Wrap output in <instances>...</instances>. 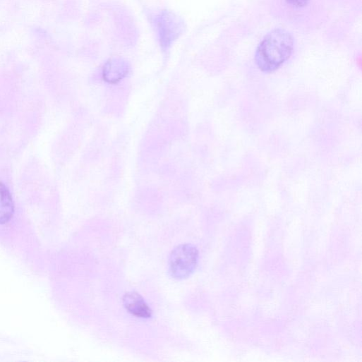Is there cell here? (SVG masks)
Instances as JSON below:
<instances>
[{"label":"cell","mask_w":362,"mask_h":362,"mask_svg":"<svg viewBox=\"0 0 362 362\" xmlns=\"http://www.w3.org/2000/svg\"><path fill=\"white\" fill-rule=\"evenodd\" d=\"M294 40L285 30L275 29L270 32L258 45L255 62L260 71L272 73L279 69L292 56Z\"/></svg>","instance_id":"obj_1"},{"label":"cell","mask_w":362,"mask_h":362,"mask_svg":"<svg viewBox=\"0 0 362 362\" xmlns=\"http://www.w3.org/2000/svg\"><path fill=\"white\" fill-rule=\"evenodd\" d=\"M199 258L196 247L191 244H182L171 252L169 260V273L176 279L189 277L195 270Z\"/></svg>","instance_id":"obj_2"},{"label":"cell","mask_w":362,"mask_h":362,"mask_svg":"<svg viewBox=\"0 0 362 362\" xmlns=\"http://www.w3.org/2000/svg\"><path fill=\"white\" fill-rule=\"evenodd\" d=\"M157 25L161 45L166 49L179 37L183 30L179 19L171 13H164L158 17Z\"/></svg>","instance_id":"obj_3"},{"label":"cell","mask_w":362,"mask_h":362,"mask_svg":"<svg viewBox=\"0 0 362 362\" xmlns=\"http://www.w3.org/2000/svg\"><path fill=\"white\" fill-rule=\"evenodd\" d=\"M126 310L132 315L140 318H150L152 310L144 298L136 292H128L123 298Z\"/></svg>","instance_id":"obj_4"},{"label":"cell","mask_w":362,"mask_h":362,"mask_svg":"<svg viewBox=\"0 0 362 362\" xmlns=\"http://www.w3.org/2000/svg\"><path fill=\"white\" fill-rule=\"evenodd\" d=\"M15 205L8 188L0 183V224L8 222L13 217Z\"/></svg>","instance_id":"obj_5"},{"label":"cell","mask_w":362,"mask_h":362,"mask_svg":"<svg viewBox=\"0 0 362 362\" xmlns=\"http://www.w3.org/2000/svg\"><path fill=\"white\" fill-rule=\"evenodd\" d=\"M128 73L126 63L114 59L108 62L104 68V76L110 83H116L123 79Z\"/></svg>","instance_id":"obj_6"},{"label":"cell","mask_w":362,"mask_h":362,"mask_svg":"<svg viewBox=\"0 0 362 362\" xmlns=\"http://www.w3.org/2000/svg\"><path fill=\"white\" fill-rule=\"evenodd\" d=\"M284 1L290 7L296 9L303 8L309 4V0H284Z\"/></svg>","instance_id":"obj_7"}]
</instances>
